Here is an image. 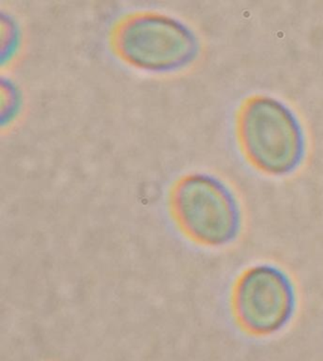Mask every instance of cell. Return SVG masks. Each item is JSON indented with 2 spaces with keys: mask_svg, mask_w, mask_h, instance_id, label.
I'll return each mask as SVG.
<instances>
[{
  "mask_svg": "<svg viewBox=\"0 0 323 361\" xmlns=\"http://www.w3.org/2000/svg\"><path fill=\"white\" fill-rule=\"evenodd\" d=\"M108 42L123 64L153 75L188 69L201 53V40L188 24L155 11L120 16L111 27Z\"/></svg>",
  "mask_w": 323,
  "mask_h": 361,
  "instance_id": "6da1fadb",
  "label": "cell"
},
{
  "mask_svg": "<svg viewBox=\"0 0 323 361\" xmlns=\"http://www.w3.org/2000/svg\"><path fill=\"white\" fill-rule=\"evenodd\" d=\"M238 144L246 160L270 176L293 173L302 165L306 139L299 118L286 104L267 95H253L236 116Z\"/></svg>",
  "mask_w": 323,
  "mask_h": 361,
  "instance_id": "7a4b0ae2",
  "label": "cell"
},
{
  "mask_svg": "<svg viewBox=\"0 0 323 361\" xmlns=\"http://www.w3.org/2000/svg\"><path fill=\"white\" fill-rule=\"evenodd\" d=\"M169 209L180 231L207 247H223L239 237L242 209L232 188L204 172L179 177L169 192Z\"/></svg>",
  "mask_w": 323,
  "mask_h": 361,
  "instance_id": "3957f363",
  "label": "cell"
},
{
  "mask_svg": "<svg viewBox=\"0 0 323 361\" xmlns=\"http://www.w3.org/2000/svg\"><path fill=\"white\" fill-rule=\"evenodd\" d=\"M235 321L246 333L271 336L280 332L297 309V290L289 273L278 265L257 264L241 273L232 293Z\"/></svg>",
  "mask_w": 323,
  "mask_h": 361,
  "instance_id": "277c9868",
  "label": "cell"
},
{
  "mask_svg": "<svg viewBox=\"0 0 323 361\" xmlns=\"http://www.w3.org/2000/svg\"><path fill=\"white\" fill-rule=\"evenodd\" d=\"M22 97L20 90L10 79L1 81V123L9 126L20 112Z\"/></svg>",
  "mask_w": 323,
  "mask_h": 361,
  "instance_id": "5b68a950",
  "label": "cell"
},
{
  "mask_svg": "<svg viewBox=\"0 0 323 361\" xmlns=\"http://www.w3.org/2000/svg\"><path fill=\"white\" fill-rule=\"evenodd\" d=\"M21 42L20 30L18 23L10 16L1 18V56L2 63H10L16 56Z\"/></svg>",
  "mask_w": 323,
  "mask_h": 361,
  "instance_id": "8992f818",
  "label": "cell"
}]
</instances>
